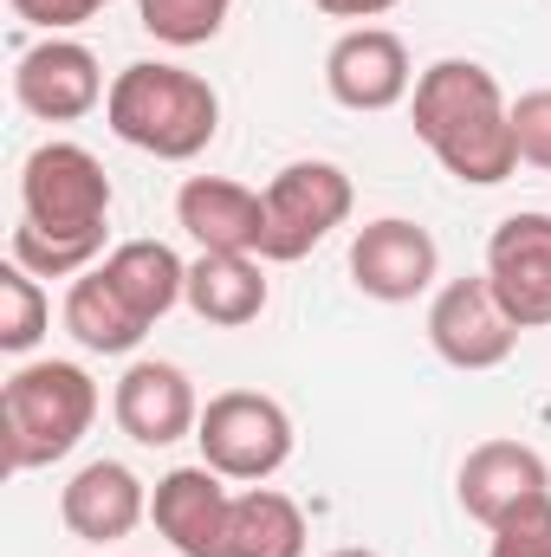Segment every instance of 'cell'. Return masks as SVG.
<instances>
[{
  "label": "cell",
  "instance_id": "obj_25",
  "mask_svg": "<svg viewBox=\"0 0 551 557\" xmlns=\"http://www.w3.org/2000/svg\"><path fill=\"white\" fill-rule=\"evenodd\" d=\"M513 149H519V162L551 175V85L513 98Z\"/></svg>",
  "mask_w": 551,
  "mask_h": 557
},
{
  "label": "cell",
  "instance_id": "obj_5",
  "mask_svg": "<svg viewBox=\"0 0 551 557\" xmlns=\"http://www.w3.org/2000/svg\"><path fill=\"white\" fill-rule=\"evenodd\" d=\"M195 441H201V460L221 480L260 486L292 460V416L260 389H221V396H208Z\"/></svg>",
  "mask_w": 551,
  "mask_h": 557
},
{
  "label": "cell",
  "instance_id": "obj_27",
  "mask_svg": "<svg viewBox=\"0 0 551 557\" xmlns=\"http://www.w3.org/2000/svg\"><path fill=\"white\" fill-rule=\"evenodd\" d=\"M318 13H331V20H383L396 0H311Z\"/></svg>",
  "mask_w": 551,
  "mask_h": 557
},
{
  "label": "cell",
  "instance_id": "obj_17",
  "mask_svg": "<svg viewBox=\"0 0 551 557\" xmlns=\"http://www.w3.org/2000/svg\"><path fill=\"white\" fill-rule=\"evenodd\" d=\"M201 324H221V331H241L267 311V273H260V253H201L188 267V298H182Z\"/></svg>",
  "mask_w": 551,
  "mask_h": 557
},
{
  "label": "cell",
  "instance_id": "obj_6",
  "mask_svg": "<svg viewBox=\"0 0 551 557\" xmlns=\"http://www.w3.org/2000/svg\"><path fill=\"white\" fill-rule=\"evenodd\" d=\"M351 175L338 162H285L267 182V234H260V260L292 267L305 260L318 240H331L351 221Z\"/></svg>",
  "mask_w": 551,
  "mask_h": 557
},
{
  "label": "cell",
  "instance_id": "obj_28",
  "mask_svg": "<svg viewBox=\"0 0 551 557\" xmlns=\"http://www.w3.org/2000/svg\"><path fill=\"white\" fill-rule=\"evenodd\" d=\"M331 557H377V552H364V545H344V552H331Z\"/></svg>",
  "mask_w": 551,
  "mask_h": 557
},
{
  "label": "cell",
  "instance_id": "obj_26",
  "mask_svg": "<svg viewBox=\"0 0 551 557\" xmlns=\"http://www.w3.org/2000/svg\"><path fill=\"white\" fill-rule=\"evenodd\" d=\"M7 7H13L26 26H39V33L52 39V33H72V26H85V20H91L98 7H111V0H7Z\"/></svg>",
  "mask_w": 551,
  "mask_h": 557
},
{
  "label": "cell",
  "instance_id": "obj_24",
  "mask_svg": "<svg viewBox=\"0 0 551 557\" xmlns=\"http://www.w3.org/2000/svg\"><path fill=\"white\" fill-rule=\"evenodd\" d=\"M487 557H551V493L532 499V506H519L513 519H500Z\"/></svg>",
  "mask_w": 551,
  "mask_h": 557
},
{
  "label": "cell",
  "instance_id": "obj_16",
  "mask_svg": "<svg viewBox=\"0 0 551 557\" xmlns=\"http://www.w3.org/2000/svg\"><path fill=\"white\" fill-rule=\"evenodd\" d=\"M546 493H551V473H546V460H539V447H526V441H480L461 460V506L487 532L500 519H513L519 506L546 499Z\"/></svg>",
  "mask_w": 551,
  "mask_h": 557
},
{
  "label": "cell",
  "instance_id": "obj_3",
  "mask_svg": "<svg viewBox=\"0 0 551 557\" xmlns=\"http://www.w3.org/2000/svg\"><path fill=\"white\" fill-rule=\"evenodd\" d=\"M98 416V383L78 370V363H20L0 389V441H7V467L13 473H33V467H52L65 460L85 428Z\"/></svg>",
  "mask_w": 551,
  "mask_h": 557
},
{
  "label": "cell",
  "instance_id": "obj_8",
  "mask_svg": "<svg viewBox=\"0 0 551 557\" xmlns=\"http://www.w3.org/2000/svg\"><path fill=\"white\" fill-rule=\"evenodd\" d=\"M13 98H20V111L39 117V124H78V117H91V111L111 98V85H105L91 46L52 33V39H39V46L20 52V65H13Z\"/></svg>",
  "mask_w": 551,
  "mask_h": 557
},
{
  "label": "cell",
  "instance_id": "obj_11",
  "mask_svg": "<svg viewBox=\"0 0 551 557\" xmlns=\"http://www.w3.org/2000/svg\"><path fill=\"white\" fill-rule=\"evenodd\" d=\"M325 91L344 111H396L415 91L409 46L390 26H351L331 52H325Z\"/></svg>",
  "mask_w": 551,
  "mask_h": 557
},
{
  "label": "cell",
  "instance_id": "obj_14",
  "mask_svg": "<svg viewBox=\"0 0 551 557\" xmlns=\"http://www.w3.org/2000/svg\"><path fill=\"white\" fill-rule=\"evenodd\" d=\"M59 519L85 545H118L149 519V493L124 460H85L59 493Z\"/></svg>",
  "mask_w": 551,
  "mask_h": 557
},
{
  "label": "cell",
  "instance_id": "obj_19",
  "mask_svg": "<svg viewBox=\"0 0 551 557\" xmlns=\"http://www.w3.org/2000/svg\"><path fill=\"white\" fill-rule=\"evenodd\" d=\"M65 331H72L91 357H131L143 337H149V324L118 298V285L98 273V267L72 278V292H65Z\"/></svg>",
  "mask_w": 551,
  "mask_h": 557
},
{
  "label": "cell",
  "instance_id": "obj_10",
  "mask_svg": "<svg viewBox=\"0 0 551 557\" xmlns=\"http://www.w3.org/2000/svg\"><path fill=\"white\" fill-rule=\"evenodd\" d=\"M434 273H441L434 234L403 221V214H383V221L357 227V240H351V278L377 305H409V298H421L434 285Z\"/></svg>",
  "mask_w": 551,
  "mask_h": 557
},
{
  "label": "cell",
  "instance_id": "obj_22",
  "mask_svg": "<svg viewBox=\"0 0 551 557\" xmlns=\"http://www.w3.org/2000/svg\"><path fill=\"white\" fill-rule=\"evenodd\" d=\"M234 0H137V20L149 39L188 52V46H208L221 26H228Z\"/></svg>",
  "mask_w": 551,
  "mask_h": 557
},
{
  "label": "cell",
  "instance_id": "obj_21",
  "mask_svg": "<svg viewBox=\"0 0 551 557\" xmlns=\"http://www.w3.org/2000/svg\"><path fill=\"white\" fill-rule=\"evenodd\" d=\"M46 324H52V305H46L39 278L26 273L20 260H7L0 267V350L7 357H26L46 337Z\"/></svg>",
  "mask_w": 551,
  "mask_h": 557
},
{
  "label": "cell",
  "instance_id": "obj_2",
  "mask_svg": "<svg viewBox=\"0 0 551 557\" xmlns=\"http://www.w3.org/2000/svg\"><path fill=\"white\" fill-rule=\"evenodd\" d=\"M105 117L111 131L156 156V162H188L201 156L215 131H221V98L208 78L182 72V65H162V59H137L111 78V98H105Z\"/></svg>",
  "mask_w": 551,
  "mask_h": 557
},
{
  "label": "cell",
  "instance_id": "obj_12",
  "mask_svg": "<svg viewBox=\"0 0 551 557\" xmlns=\"http://www.w3.org/2000/svg\"><path fill=\"white\" fill-rule=\"evenodd\" d=\"M228 512H234V493L208 460L169 467L149 493V519L175 545V557H228Z\"/></svg>",
  "mask_w": 551,
  "mask_h": 557
},
{
  "label": "cell",
  "instance_id": "obj_23",
  "mask_svg": "<svg viewBox=\"0 0 551 557\" xmlns=\"http://www.w3.org/2000/svg\"><path fill=\"white\" fill-rule=\"evenodd\" d=\"M105 253V240H65V234H39L33 221L13 227V260L26 267L33 278H72L91 273V260Z\"/></svg>",
  "mask_w": 551,
  "mask_h": 557
},
{
  "label": "cell",
  "instance_id": "obj_20",
  "mask_svg": "<svg viewBox=\"0 0 551 557\" xmlns=\"http://www.w3.org/2000/svg\"><path fill=\"white\" fill-rule=\"evenodd\" d=\"M228 557H305V512L273 486L234 493L228 512Z\"/></svg>",
  "mask_w": 551,
  "mask_h": 557
},
{
  "label": "cell",
  "instance_id": "obj_15",
  "mask_svg": "<svg viewBox=\"0 0 551 557\" xmlns=\"http://www.w3.org/2000/svg\"><path fill=\"white\" fill-rule=\"evenodd\" d=\"M175 221L201 253H260L267 234V195L228 175H188L175 195Z\"/></svg>",
  "mask_w": 551,
  "mask_h": 557
},
{
  "label": "cell",
  "instance_id": "obj_7",
  "mask_svg": "<svg viewBox=\"0 0 551 557\" xmlns=\"http://www.w3.org/2000/svg\"><path fill=\"white\" fill-rule=\"evenodd\" d=\"M428 344L454 370H500L519 350V324L506 318L500 292L480 278H448L428 305Z\"/></svg>",
  "mask_w": 551,
  "mask_h": 557
},
{
  "label": "cell",
  "instance_id": "obj_1",
  "mask_svg": "<svg viewBox=\"0 0 551 557\" xmlns=\"http://www.w3.org/2000/svg\"><path fill=\"white\" fill-rule=\"evenodd\" d=\"M415 137L434 149V162L467 182V188H493L519 169L513 149V104L500 91V78L474 59H434L409 91Z\"/></svg>",
  "mask_w": 551,
  "mask_h": 557
},
{
  "label": "cell",
  "instance_id": "obj_18",
  "mask_svg": "<svg viewBox=\"0 0 551 557\" xmlns=\"http://www.w3.org/2000/svg\"><path fill=\"white\" fill-rule=\"evenodd\" d=\"M98 273L118 285V298L137 311L143 324L169 318V311L188 298V267H182L175 247H162V240H124V247H111Z\"/></svg>",
  "mask_w": 551,
  "mask_h": 557
},
{
  "label": "cell",
  "instance_id": "obj_4",
  "mask_svg": "<svg viewBox=\"0 0 551 557\" xmlns=\"http://www.w3.org/2000/svg\"><path fill=\"white\" fill-rule=\"evenodd\" d=\"M20 221L65 240H105L111 175L85 143H39L20 162Z\"/></svg>",
  "mask_w": 551,
  "mask_h": 557
},
{
  "label": "cell",
  "instance_id": "obj_9",
  "mask_svg": "<svg viewBox=\"0 0 551 557\" xmlns=\"http://www.w3.org/2000/svg\"><path fill=\"white\" fill-rule=\"evenodd\" d=\"M487 285L500 292L506 318L519 331H546L551 324V214L526 208L506 214L487 240Z\"/></svg>",
  "mask_w": 551,
  "mask_h": 557
},
{
  "label": "cell",
  "instance_id": "obj_13",
  "mask_svg": "<svg viewBox=\"0 0 551 557\" xmlns=\"http://www.w3.org/2000/svg\"><path fill=\"white\" fill-rule=\"evenodd\" d=\"M111 409H118V428L137 447H175V441H188L201 428V403H195L188 370L182 363H156V357H143V363H131L118 376Z\"/></svg>",
  "mask_w": 551,
  "mask_h": 557
}]
</instances>
